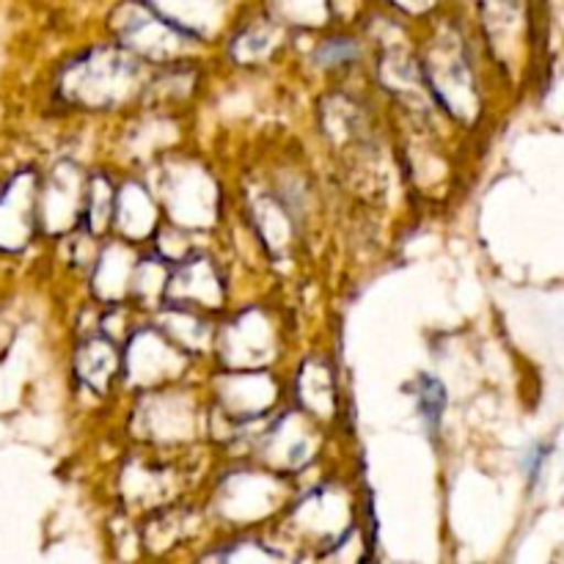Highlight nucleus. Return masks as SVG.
I'll list each match as a JSON object with an SVG mask.
<instances>
[{
	"mask_svg": "<svg viewBox=\"0 0 564 564\" xmlns=\"http://www.w3.org/2000/svg\"><path fill=\"white\" fill-rule=\"evenodd\" d=\"M416 394H419V411H422V416L427 419V427L435 430L441 422V413H444V402H446L444 389H441V383H435V380L422 378Z\"/></svg>",
	"mask_w": 564,
	"mask_h": 564,
	"instance_id": "nucleus-1",
	"label": "nucleus"
},
{
	"mask_svg": "<svg viewBox=\"0 0 564 564\" xmlns=\"http://www.w3.org/2000/svg\"><path fill=\"white\" fill-rule=\"evenodd\" d=\"M394 3H400L402 9H411V11H422V9H427L430 3H433V0H394Z\"/></svg>",
	"mask_w": 564,
	"mask_h": 564,
	"instance_id": "nucleus-3",
	"label": "nucleus"
},
{
	"mask_svg": "<svg viewBox=\"0 0 564 564\" xmlns=\"http://www.w3.org/2000/svg\"><path fill=\"white\" fill-rule=\"evenodd\" d=\"M356 53V47H352L350 42H345V39H341V42H328L323 47V53H319V64H325V66H330V64H339V61H350V55Z\"/></svg>",
	"mask_w": 564,
	"mask_h": 564,
	"instance_id": "nucleus-2",
	"label": "nucleus"
}]
</instances>
